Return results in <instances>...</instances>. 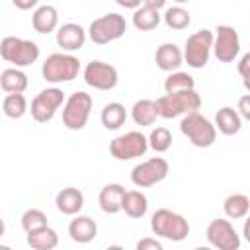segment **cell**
<instances>
[{"label":"cell","instance_id":"15","mask_svg":"<svg viewBox=\"0 0 250 250\" xmlns=\"http://www.w3.org/2000/svg\"><path fill=\"white\" fill-rule=\"evenodd\" d=\"M160 8H166L164 0H145L135 12H133V25L139 31H150L154 27H158L162 16H160Z\"/></svg>","mask_w":250,"mask_h":250},{"label":"cell","instance_id":"26","mask_svg":"<svg viewBox=\"0 0 250 250\" xmlns=\"http://www.w3.org/2000/svg\"><path fill=\"white\" fill-rule=\"evenodd\" d=\"M100 119H102V125H104L105 129L115 131V129H119V127L125 123V119H127V109H125V105L119 104V102H109V104L104 105Z\"/></svg>","mask_w":250,"mask_h":250},{"label":"cell","instance_id":"41","mask_svg":"<svg viewBox=\"0 0 250 250\" xmlns=\"http://www.w3.org/2000/svg\"><path fill=\"white\" fill-rule=\"evenodd\" d=\"M193 250H213L211 246H197V248H193Z\"/></svg>","mask_w":250,"mask_h":250},{"label":"cell","instance_id":"34","mask_svg":"<svg viewBox=\"0 0 250 250\" xmlns=\"http://www.w3.org/2000/svg\"><path fill=\"white\" fill-rule=\"evenodd\" d=\"M135 250H164V246L160 244V240L156 238H150V236H145L137 242Z\"/></svg>","mask_w":250,"mask_h":250},{"label":"cell","instance_id":"19","mask_svg":"<svg viewBox=\"0 0 250 250\" xmlns=\"http://www.w3.org/2000/svg\"><path fill=\"white\" fill-rule=\"evenodd\" d=\"M31 25H33V29L37 33H43V35L55 31L57 25H59V12H57V8L51 6V4L37 6L33 16H31Z\"/></svg>","mask_w":250,"mask_h":250},{"label":"cell","instance_id":"10","mask_svg":"<svg viewBox=\"0 0 250 250\" xmlns=\"http://www.w3.org/2000/svg\"><path fill=\"white\" fill-rule=\"evenodd\" d=\"M146 150H148V143L141 131H129L125 135L115 137L109 143V152L115 160H133L143 156Z\"/></svg>","mask_w":250,"mask_h":250},{"label":"cell","instance_id":"17","mask_svg":"<svg viewBox=\"0 0 250 250\" xmlns=\"http://www.w3.org/2000/svg\"><path fill=\"white\" fill-rule=\"evenodd\" d=\"M68 234L78 244H88L98 236V225L88 215H76L68 225Z\"/></svg>","mask_w":250,"mask_h":250},{"label":"cell","instance_id":"27","mask_svg":"<svg viewBox=\"0 0 250 250\" xmlns=\"http://www.w3.org/2000/svg\"><path fill=\"white\" fill-rule=\"evenodd\" d=\"M27 244H29L33 250H55L57 244H59V234H57L55 229L45 227V229H41V230L29 232V234H27Z\"/></svg>","mask_w":250,"mask_h":250},{"label":"cell","instance_id":"20","mask_svg":"<svg viewBox=\"0 0 250 250\" xmlns=\"http://www.w3.org/2000/svg\"><path fill=\"white\" fill-rule=\"evenodd\" d=\"M55 203L62 215H78L84 207V193L78 188H62L57 193Z\"/></svg>","mask_w":250,"mask_h":250},{"label":"cell","instance_id":"16","mask_svg":"<svg viewBox=\"0 0 250 250\" xmlns=\"http://www.w3.org/2000/svg\"><path fill=\"white\" fill-rule=\"evenodd\" d=\"M86 43V31L82 25L78 23H62L57 29V45L62 47V51L72 53V51H80Z\"/></svg>","mask_w":250,"mask_h":250},{"label":"cell","instance_id":"18","mask_svg":"<svg viewBox=\"0 0 250 250\" xmlns=\"http://www.w3.org/2000/svg\"><path fill=\"white\" fill-rule=\"evenodd\" d=\"M154 62L160 70L166 72H176L182 64H184V57H182V49L176 43H162L156 53H154Z\"/></svg>","mask_w":250,"mask_h":250},{"label":"cell","instance_id":"2","mask_svg":"<svg viewBox=\"0 0 250 250\" xmlns=\"http://www.w3.org/2000/svg\"><path fill=\"white\" fill-rule=\"evenodd\" d=\"M80 72V61L70 53H53L45 59L41 66L43 80L49 84H62L70 82Z\"/></svg>","mask_w":250,"mask_h":250},{"label":"cell","instance_id":"28","mask_svg":"<svg viewBox=\"0 0 250 250\" xmlns=\"http://www.w3.org/2000/svg\"><path fill=\"white\" fill-rule=\"evenodd\" d=\"M223 211L229 219H242L250 211V197L244 193H230L223 203Z\"/></svg>","mask_w":250,"mask_h":250},{"label":"cell","instance_id":"8","mask_svg":"<svg viewBox=\"0 0 250 250\" xmlns=\"http://www.w3.org/2000/svg\"><path fill=\"white\" fill-rule=\"evenodd\" d=\"M213 49V31L211 29H197L186 39L182 57L191 68H203L209 62Z\"/></svg>","mask_w":250,"mask_h":250},{"label":"cell","instance_id":"40","mask_svg":"<svg viewBox=\"0 0 250 250\" xmlns=\"http://www.w3.org/2000/svg\"><path fill=\"white\" fill-rule=\"evenodd\" d=\"M105 250H125L123 246H119V244H111V246H107Z\"/></svg>","mask_w":250,"mask_h":250},{"label":"cell","instance_id":"9","mask_svg":"<svg viewBox=\"0 0 250 250\" xmlns=\"http://www.w3.org/2000/svg\"><path fill=\"white\" fill-rule=\"evenodd\" d=\"M168 172H170L168 160L162 156H152L131 170V182L137 188H150L160 184L168 176Z\"/></svg>","mask_w":250,"mask_h":250},{"label":"cell","instance_id":"3","mask_svg":"<svg viewBox=\"0 0 250 250\" xmlns=\"http://www.w3.org/2000/svg\"><path fill=\"white\" fill-rule=\"evenodd\" d=\"M0 57L6 62H12L14 68H21L33 64L39 59V47L31 39L8 35L0 41Z\"/></svg>","mask_w":250,"mask_h":250},{"label":"cell","instance_id":"32","mask_svg":"<svg viewBox=\"0 0 250 250\" xmlns=\"http://www.w3.org/2000/svg\"><path fill=\"white\" fill-rule=\"evenodd\" d=\"M45 227H49V223H47V215L41 209L31 207V209L23 211V215H21V229L27 234L29 232H35V230H41Z\"/></svg>","mask_w":250,"mask_h":250},{"label":"cell","instance_id":"30","mask_svg":"<svg viewBox=\"0 0 250 250\" xmlns=\"http://www.w3.org/2000/svg\"><path fill=\"white\" fill-rule=\"evenodd\" d=\"M2 111L10 119H21L27 111V100L23 94H8L2 102Z\"/></svg>","mask_w":250,"mask_h":250},{"label":"cell","instance_id":"6","mask_svg":"<svg viewBox=\"0 0 250 250\" xmlns=\"http://www.w3.org/2000/svg\"><path fill=\"white\" fill-rule=\"evenodd\" d=\"M180 131L189 139V143L197 148H207L215 143L217 139V129L215 125L203 117L199 111L188 113L184 115V119L180 121Z\"/></svg>","mask_w":250,"mask_h":250},{"label":"cell","instance_id":"37","mask_svg":"<svg viewBox=\"0 0 250 250\" xmlns=\"http://www.w3.org/2000/svg\"><path fill=\"white\" fill-rule=\"evenodd\" d=\"M16 8L20 10H31V8H37V0H14L12 2Z\"/></svg>","mask_w":250,"mask_h":250},{"label":"cell","instance_id":"29","mask_svg":"<svg viewBox=\"0 0 250 250\" xmlns=\"http://www.w3.org/2000/svg\"><path fill=\"white\" fill-rule=\"evenodd\" d=\"M164 90H166V94H178V92L195 90V80H193L191 74L176 70V72H170L168 78L164 80Z\"/></svg>","mask_w":250,"mask_h":250},{"label":"cell","instance_id":"31","mask_svg":"<svg viewBox=\"0 0 250 250\" xmlns=\"http://www.w3.org/2000/svg\"><path fill=\"white\" fill-rule=\"evenodd\" d=\"M162 20L170 29H186L191 23L189 12L186 8H182V6H168L164 16H162Z\"/></svg>","mask_w":250,"mask_h":250},{"label":"cell","instance_id":"1","mask_svg":"<svg viewBox=\"0 0 250 250\" xmlns=\"http://www.w3.org/2000/svg\"><path fill=\"white\" fill-rule=\"evenodd\" d=\"M150 229L156 236L160 238H166V240H172V242H182L188 238L189 234V223L184 215L172 211V209H156L152 213V219H150Z\"/></svg>","mask_w":250,"mask_h":250},{"label":"cell","instance_id":"33","mask_svg":"<svg viewBox=\"0 0 250 250\" xmlns=\"http://www.w3.org/2000/svg\"><path fill=\"white\" fill-rule=\"evenodd\" d=\"M146 143L148 148H152L154 152H166L172 146V133L166 127H156L146 137Z\"/></svg>","mask_w":250,"mask_h":250},{"label":"cell","instance_id":"14","mask_svg":"<svg viewBox=\"0 0 250 250\" xmlns=\"http://www.w3.org/2000/svg\"><path fill=\"white\" fill-rule=\"evenodd\" d=\"M84 82L96 90H113L117 86V68L104 61H90L82 70Z\"/></svg>","mask_w":250,"mask_h":250},{"label":"cell","instance_id":"42","mask_svg":"<svg viewBox=\"0 0 250 250\" xmlns=\"http://www.w3.org/2000/svg\"><path fill=\"white\" fill-rule=\"evenodd\" d=\"M0 250H12L8 244H0Z\"/></svg>","mask_w":250,"mask_h":250},{"label":"cell","instance_id":"23","mask_svg":"<svg viewBox=\"0 0 250 250\" xmlns=\"http://www.w3.org/2000/svg\"><path fill=\"white\" fill-rule=\"evenodd\" d=\"M215 129H219L223 135L230 137V135H236L240 129H242V119L240 115L236 113L234 107H221L217 113H215Z\"/></svg>","mask_w":250,"mask_h":250},{"label":"cell","instance_id":"12","mask_svg":"<svg viewBox=\"0 0 250 250\" xmlns=\"http://www.w3.org/2000/svg\"><path fill=\"white\" fill-rule=\"evenodd\" d=\"M205 236L213 250H240V236L229 219H213L207 225Z\"/></svg>","mask_w":250,"mask_h":250},{"label":"cell","instance_id":"24","mask_svg":"<svg viewBox=\"0 0 250 250\" xmlns=\"http://www.w3.org/2000/svg\"><path fill=\"white\" fill-rule=\"evenodd\" d=\"M27 84H29L27 74L20 68L12 66V68L2 70V74H0V88L8 94H23Z\"/></svg>","mask_w":250,"mask_h":250},{"label":"cell","instance_id":"13","mask_svg":"<svg viewBox=\"0 0 250 250\" xmlns=\"http://www.w3.org/2000/svg\"><path fill=\"white\" fill-rule=\"evenodd\" d=\"M213 55L219 62H232L240 53L238 31L230 25H217L213 33Z\"/></svg>","mask_w":250,"mask_h":250},{"label":"cell","instance_id":"25","mask_svg":"<svg viewBox=\"0 0 250 250\" xmlns=\"http://www.w3.org/2000/svg\"><path fill=\"white\" fill-rule=\"evenodd\" d=\"M131 117L137 125L141 127H148L156 121L158 111H156V104L154 100H137L131 107Z\"/></svg>","mask_w":250,"mask_h":250},{"label":"cell","instance_id":"36","mask_svg":"<svg viewBox=\"0 0 250 250\" xmlns=\"http://www.w3.org/2000/svg\"><path fill=\"white\" fill-rule=\"evenodd\" d=\"M248 66H250V53H244L240 62H238V72H240V78L244 80L246 86H248Z\"/></svg>","mask_w":250,"mask_h":250},{"label":"cell","instance_id":"39","mask_svg":"<svg viewBox=\"0 0 250 250\" xmlns=\"http://www.w3.org/2000/svg\"><path fill=\"white\" fill-rule=\"evenodd\" d=\"M4 232H6V223H4V219L0 217V238L4 236Z\"/></svg>","mask_w":250,"mask_h":250},{"label":"cell","instance_id":"21","mask_svg":"<svg viewBox=\"0 0 250 250\" xmlns=\"http://www.w3.org/2000/svg\"><path fill=\"white\" fill-rule=\"evenodd\" d=\"M125 195V188L121 184H107L102 188L100 195H98V203L100 209L107 215H115L121 211V201Z\"/></svg>","mask_w":250,"mask_h":250},{"label":"cell","instance_id":"11","mask_svg":"<svg viewBox=\"0 0 250 250\" xmlns=\"http://www.w3.org/2000/svg\"><path fill=\"white\" fill-rule=\"evenodd\" d=\"M64 104V92L57 86L41 90L33 100H31V117L37 123H47L55 117L57 109Z\"/></svg>","mask_w":250,"mask_h":250},{"label":"cell","instance_id":"5","mask_svg":"<svg viewBox=\"0 0 250 250\" xmlns=\"http://www.w3.org/2000/svg\"><path fill=\"white\" fill-rule=\"evenodd\" d=\"M127 31V21L121 14L109 12L100 18H96L88 27V37L96 45H107L119 37H123Z\"/></svg>","mask_w":250,"mask_h":250},{"label":"cell","instance_id":"4","mask_svg":"<svg viewBox=\"0 0 250 250\" xmlns=\"http://www.w3.org/2000/svg\"><path fill=\"white\" fill-rule=\"evenodd\" d=\"M154 104H156L158 117L174 119L178 115H188V113L197 111L201 107V96L195 90H188V92H178V94H166L158 98Z\"/></svg>","mask_w":250,"mask_h":250},{"label":"cell","instance_id":"38","mask_svg":"<svg viewBox=\"0 0 250 250\" xmlns=\"http://www.w3.org/2000/svg\"><path fill=\"white\" fill-rule=\"evenodd\" d=\"M117 4L123 6V8H133V10H137V8L141 6V0H117Z\"/></svg>","mask_w":250,"mask_h":250},{"label":"cell","instance_id":"35","mask_svg":"<svg viewBox=\"0 0 250 250\" xmlns=\"http://www.w3.org/2000/svg\"><path fill=\"white\" fill-rule=\"evenodd\" d=\"M236 113L240 115V119H250V94H244V96L240 98Z\"/></svg>","mask_w":250,"mask_h":250},{"label":"cell","instance_id":"22","mask_svg":"<svg viewBox=\"0 0 250 250\" xmlns=\"http://www.w3.org/2000/svg\"><path fill=\"white\" fill-rule=\"evenodd\" d=\"M121 211L129 215L131 219H141L148 211V199L143 191L139 189H125L123 201H121Z\"/></svg>","mask_w":250,"mask_h":250},{"label":"cell","instance_id":"7","mask_svg":"<svg viewBox=\"0 0 250 250\" xmlns=\"http://www.w3.org/2000/svg\"><path fill=\"white\" fill-rule=\"evenodd\" d=\"M94 100L86 92H74L64 100L62 105V125L70 131H80L86 127Z\"/></svg>","mask_w":250,"mask_h":250}]
</instances>
